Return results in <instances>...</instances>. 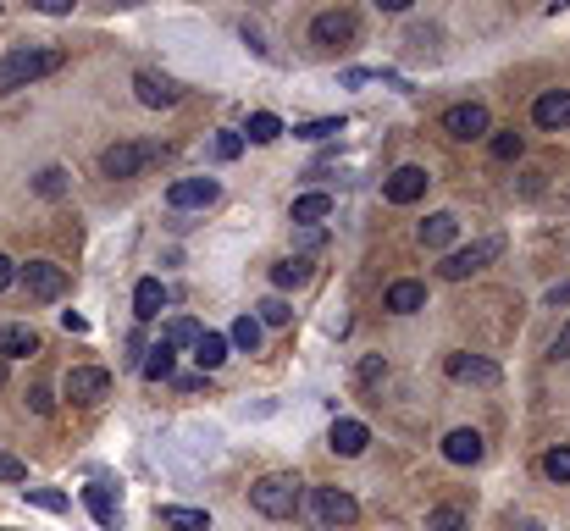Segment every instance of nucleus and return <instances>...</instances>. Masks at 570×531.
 <instances>
[{"instance_id": "473e14b6", "label": "nucleus", "mask_w": 570, "mask_h": 531, "mask_svg": "<svg viewBox=\"0 0 570 531\" xmlns=\"http://www.w3.org/2000/svg\"><path fill=\"white\" fill-rule=\"evenodd\" d=\"M288 316H294V310L272 294V299H261V316H255V321H261V327H288Z\"/></svg>"}, {"instance_id": "c756f323", "label": "nucleus", "mask_w": 570, "mask_h": 531, "mask_svg": "<svg viewBox=\"0 0 570 531\" xmlns=\"http://www.w3.org/2000/svg\"><path fill=\"white\" fill-rule=\"evenodd\" d=\"M23 498H28V504H39V509H50V515H61V509L72 504L67 493H56V487H23Z\"/></svg>"}, {"instance_id": "f8f14e48", "label": "nucleus", "mask_w": 570, "mask_h": 531, "mask_svg": "<svg viewBox=\"0 0 570 531\" xmlns=\"http://www.w3.org/2000/svg\"><path fill=\"white\" fill-rule=\"evenodd\" d=\"M443 133H454V139H482V133H493L487 128V106H449L443 111Z\"/></svg>"}, {"instance_id": "c85d7f7f", "label": "nucleus", "mask_w": 570, "mask_h": 531, "mask_svg": "<svg viewBox=\"0 0 570 531\" xmlns=\"http://www.w3.org/2000/svg\"><path fill=\"white\" fill-rule=\"evenodd\" d=\"M161 343H167V349H178V343H189V349H194V343H200V321H189V316L167 321V338H161Z\"/></svg>"}, {"instance_id": "f3484780", "label": "nucleus", "mask_w": 570, "mask_h": 531, "mask_svg": "<svg viewBox=\"0 0 570 531\" xmlns=\"http://www.w3.org/2000/svg\"><path fill=\"white\" fill-rule=\"evenodd\" d=\"M333 454H344V460H355V454H366V443H371V432H366V421H333Z\"/></svg>"}, {"instance_id": "4468645a", "label": "nucleus", "mask_w": 570, "mask_h": 531, "mask_svg": "<svg viewBox=\"0 0 570 531\" xmlns=\"http://www.w3.org/2000/svg\"><path fill=\"white\" fill-rule=\"evenodd\" d=\"M84 504H89V515H95L106 531H117V526H122V498L111 493L106 482H89V487H84Z\"/></svg>"}, {"instance_id": "7c9ffc66", "label": "nucleus", "mask_w": 570, "mask_h": 531, "mask_svg": "<svg viewBox=\"0 0 570 531\" xmlns=\"http://www.w3.org/2000/svg\"><path fill=\"white\" fill-rule=\"evenodd\" d=\"M299 139H338V133H344V117H321V122H305V128H294Z\"/></svg>"}, {"instance_id": "1a4fd4ad", "label": "nucleus", "mask_w": 570, "mask_h": 531, "mask_svg": "<svg viewBox=\"0 0 570 531\" xmlns=\"http://www.w3.org/2000/svg\"><path fill=\"white\" fill-rule=\"evenodd\" d=\"M216 177H178L167 189V205L172 211H200V205H216Z\"/></svg>"}, {"instance_id": "a18cd8bd", "label": "nucleus", "mask_w": 570, "mask_h": 531, "mask_svg": "<svg viewBox=\"0 0 570 531\" xmlns=\"http://www.w3.org/2000/svg\"><path fill=\"white\" fill-rule=\"evenodd\" d=\"M0 382H6V360H0Z\"/></svg>"}, {"instance_id": "a211bd4d", "label": "nucleus", "mask_w": 570, "mask_h": 531, "mask_svg": "<svg viewBox=\"0 0 570 531\" xmlns=\"http://www.w3.org/2000/svg\"><path fill=\"white\" fill-rule=\"evenodd\" d=\"M443 454H449V460L454 465H476V460H482V432H471V426H460V432H449V437H443Z\"/></svg>"}, {"instance_id": "72a5a7b5", "label": "nucleus", "mask_w": 570, "mask_h": 531, "mask_svg": "<svg viewBox=\"0 0 570 531\" xmlns=\"http://www.w3.org/2000/svg\"><path fill=\"white\" fill-rule=\"evenodd\" d=\"M216 161H238V155H244V133H216Z\"/></svg>"}, {"instance_id": "c9c22d12", "label": "nucleus", "mask_w": 570, "mask_h": 531, "mask_svg": "<svg viewBox=\"0 0 570 531\" xmlns=\"http://www.w3.org/2000/svg\"><path fill=\"white\" fill-rule=\"evenodd\" d=\"M543 471L554 476V482H570V449H548L543 454Z\"/></svg>"}, {"instance_id": "58836bf2", "label": "nucleus", "mask_w": 570, "mask_h": 531, "mask_svg": "<svg viewBox=\"0 0 570 531\" xmlns=\"http://www.w3.org/2000/svg\"><path fill=\"white\" fill-rule=\"evenodd\" d=\"M548 354H554V360H570V321H565V327H559V338L548 343Z\"/></svg>"}, {"instance_id": "39448f33", "label": "nucleus", "mask_w": 570, "mask_h": 531, "mask_svg": "<svg viewBox=\"0 0 570 531\" xmlns=\"http://www.w3.org/2000/svg\"><path fill=\"white\" fill-rule=\"evenodd\" d=\"M355 34H360L355 12H321L316 23H310V39H316L321 50H349V45H355Z\"/></svg>"}, {"instance_id": "e433bc0d", "label": "nucleus", "mask_w": 570, "mask_h": 531, "mask_svg": "<svg viewBox=\"0 0 570 531\" xmlns=\"http://www.w3.org/2000/svg\"><path fill=\"white\" fill-rule=\"evenodd\" d=\"M521 155V133H493V161H515Z\"/></svg>"}, {"instance_id": "79ce46f5", "label": "nucleus", "mask_w": 570, "mask_h": 531, "mask_svg": "<svg viewBox=\"0 0 570 531\" xmlns=\"http://www.w3.org/2000/svg\"><path fill=\"white\" fill-rule=\"evenodd\" d=\"M548 305H570V283H554V288H548Z\"/></svg>"}, {"instance_id": "6ab92c4d", "label": "nucleus", "mask_w": 570, "mask_h": 531, "mask_svg": "<svg viewBox=\"0 0 570 531\" xmlns=\"http://www.w3.org/2000/svg\"><path fill=\"white\" fill-rule=\"evenodd\" d=\"M161 305H167V288H161V277H144V283L133 288V316H139V321H155V316H161Z\"/></svg>"}, {"instance_id": "393cba45", "label": "nucleus", "mask_w": 570, "mask_h": 531, "mask_svg": "<svg viewBox=\"0 0 570 531\" xmlns=\"http://www.w3.org/2000/svg\"><path fill=\"white\" fill-rule=\"evenodd\" d=\"M299 283H310V260L305 255L277 260V266H272V288H299Z\"/></svg>"}, {"instance_id": "c03bdc74", "label": "nucleus", "mask_w": 570, "mask_h": 531, "mask_svg": "<svg viewBox=\"0 0 570 531\" xmlns=\"http://www.w3.org/2000/svg\"><path fill=\"white\" fill-rule=\"evenodd\" d=\"M510 531H543L537 520H510Z\"/></svg>"}, {"instance_id": "6e6552de", "label": "nucleus", "mask_w": 570, "mask_h": 531, "mask_svg": "<svg viewBox=\"0 0 570 531\" xmlns=\"http://www.w3.org/2000/svg\"><path fill=\"white\" fill-rule=\"evenodd\" d=\"M17 277H23V288L34 299H61V294H67V272H61L56 260H28Z\"/></svg>"}, {"instance_id": "dca6fc26", "label": "nucleus", "mask_w": 570, "mask_h": 531, "mask_svg": "<svg viewBox=\"0 0 570 531\" xmlns=\"http://www.w3.org/2000/svg\"><path fill=\"white\" fill-rule=\"evenodd\" d=\"M532 122L537 128H565L570 122V89H548V95H537Z\"/></svg>"}, {"instance_id": "aec40b11", "label": "nucleus", "mask_w": 570, "mask_h": 531, "mask_svg": "<svg viewBox=\"0 0 570 531\" xmlns=\"http://www.w3.org/2000/svg\"><path fill=\"white\" fill-rule=\"evenodd\" d=\"M288 216H294L299 227L327 222V216H333V194H299V200H294V211H288Z\"/></svg>"}, {"instance_id": "bb28decb", "label": "nucleus", "mask_w": 570, "mask_h": 531, "mask_svg": "<svg viewBox=\"0 0 570 531\" xmlns=\"http://www.w3.org/2000/svg\"><path fill=\"white\" fill-rule=\"evenodd\" d=\"M139 371H144V382H167V377H172V349H167V343H155V349H144Z\"/></svg>"}, {"instance_id": "f03ea898", "label": "nucleus", "mask_w": 570, "mask_h": 531, "mask_svg": "<svg viewBox=\"0 0 570 531\" xmlns=\"http://www.w3.org/2000/svg\"><path fill=\"white\" fill-rule=\"evenodd\" d=\"M250 504L261 509L266 520H288L299 509V476L294 471H272L250 487Z\"/></svg>"}, {"instance_id": "9d476101", "label": "nucleus", "mask_w": 570, "mask_h": 531, "mask_svg": "<svg viewBox=\"0 0 570 531\" xmlns=\"http://www.w3.org/2000/svg\"><path fill=\"white\" fill-rule=\"evenodd\" d=\"M106 393H111V371H100V366L67 371V399H72V404H100Z\"/></svg>"}, {"instance_id": "5701e85b", "label": "nucleus", "mask_w": 570, "mask_h": 531, "mask_svg": "<svg viewBox=\"0 0 570 531\" xmlns=\"http://www.w3.org/2000/svg\"><path fill=\"white\" fill-rule=\"evenodd\" d=\"M454 233H460V222H454L449 211H438V216H427V222H421V244H427V249L454 244Z\"/></svg>"}, {"instance_id": "4be33fe9", "label": "nucleus", "mask_w": 570, "mask_h": 531, "mask_svg": "<svg viewBox=\"0 0 570 531\" xmlns=\"http://www.w3.org/2000/svg\"><path fill=\"white\" fill-rule=\"evenodd\" d=\"M421 305H427V288H421V283H393L388 288V310H393V316H416Z\"/></svg>"}, {"instance_id": "20e7f679", "label": "nucleus", "mask_w": 570, "mask_h": 531, "mask_svg": "<svg viewBox=\"0 0 570 531\" xmlns=\"http://www.w3.org/2000/svg\"><path fill=\"white\" fill-rule=\"evenodd\" d=\"M155 155H161V144H111V150L100 155V172L106 177H139Z\"/></svg>"}, {"instance_id": "a878e982", "label": "nucleus", "mask_w": 570, "mask_h": 531, "mask_svg": "<svg viewBox=\"0 0 570 531\" xmlns=\"http://www.w3.org/2000/svg\"><path fill=\"white\" fill-rule=\"evenodd\" d=\"M227 349L255 354V349H261V321H255V316H238V321H233V332H227Z\"/></svg>"}, {"instance_id": "37998d69", "label": "nucleus", "mask_w": 570, "mask_h": 531, "mask_svg": "<svg viewBox=\"0 0 570 531\" xmlns=\"http://www.w3.org/2000/svg\"><path fill=\"white\" fill-rule=\"evenodd\" d=\"M12 283H17V266H12L6 255H0V288H12Z\"/></svg>"}, {"instance_id": "2eb2a0df", "label": "nucleus", "mask_w": 570, "mask_h": 531, "mask_svg": "<svg viewBox=\"0 0 570 531\" xmlns=\"http://www.w3.org/2000/svg\"><path fill=\"white\" fill-rule=\"evenodd\" d=\"M39 349V332L23 321H0V360H28Z\"/></svg>"}, {"instance_id": "a19ab883", "label": "nucleus", "mask_w": 570, "mask_h": 531, "mask_svg": "<svg viewBox=\"0 0 570 531\" xmlns=\"http://www.w3.org/2000/svg\"><path fill=\"white\" fill-rule=\"evenodd\" d=\"M61 327H67V332H89V321L78 316V310H61Z\"/></svg>"}, {"instance_id": "f704fd0d", "label": "nucleus", "mask_w": 570, "mask_h": 531, "mask_svg": "<svg viewBox=\"0 0 570 531\" xmlns=\"http://www.w3.org/2000/svg\"><path fill=\"white\" fill-rule=\"evenodd\" d=\"M39 194H45V200H56L61 189H67V172H61V166H45V172H39V183H34Z\"/></svg>"}, {"instance_id": "ddd939ff", "label": "nucleus", "mask_w": 570, "mask_h": 531, "mask_svg": "<svg viewBox=\"0 0 570 531\" xmlns=\"http://www.w3.org/2000/svg\"><path fill=\"white\" fill-rule=\"evenodd\" d=\"M133 95H139L150 111H167V106H178L183 89L172 78H161V72H139V78H133Z\"/></svg>"}, {"instance_id": "2f4dec72", "label": "nucleus", "mask_w": 570, "mask_h": 531, "mask_svg": "<svg viewBox=\"0 0 570 531\" xmlns=\"http://www.w3.org/2000/svg\"><path fill=\"white\" fill-rule=\"evenodd\" d=\"M427 531H465V515H460L454 504H438V509L427 515Z\"/></svg>"}, {"instance_id": "0eeeda50", "label": "nucleus", "mask_w": 570, "mask_h": 531, "mask_svg": "<svg viewBox=\"0 0 570 531\" xmlns=\"http://www.w3.org/2000/svg\"><path fill=\"white\" fill-rule=\"evenodd\" d=\"M310 504H316L321 526H355V520H360V504L344 493V487H316V498H310Z\"/></svg>"}, {"instance_id": "cd10ccee", "label": "nucleus", "mask_w": 570, "mask_h": 531, "mask_svg": "<svg viewBox=\"0 0 570 531\" xmlns=\"http://www.w3.org/2000/svg\"><path fill=\"white\" fill-rule=\"evenodd\" d=\"M244 133H250V144H272V139H283V122H277L272 111H255Z\"/></svg>"}, {"instance_id": "9b49d317", "label": "nucleus", "mask_w": 570, "mask_h": 531, "mask_svg": "<svg viewBox=\"0 0 570 531\" xmlns=\"http://www.w3.org/2000/svg\"><path fill=\"white\" fill-rule=\"evenodd\" d=\"M427 183H432L427 166H399V172H393L388 183H382V194H388L393 205H416L421 194H427Z\"/></svg>"}, {"instance_id": "423d86ee", "label": "nucleus", "mask_w": 570, "mask_h": 531, "mask_svg": "<svg viewBox=\"0 0 570 531\" xmlns=\"http://www.w3.org/2000/svg\"><path fill=\"white\" fill-rule=\"evenodd\" d=\"M443 371H449L454 382H471V388H499V377H504L487 354H449V360H443Z\"/></svg>"}, {"instance_id": "f257e3e1", "label": "nucleus", "mask_w": 570, "mask_h": 531, "mask_svg": "<svg viewBox=\"0 0 570 531\" xmlns=\"http://www.w3.org/2000/svg\"><path fill=\"white\" fill-rule=\"evenodd\" d=\"M61 67V50H12V56H0V95H12V89H28L34 78Z\"/></svg>"}, {"instance_id": "ea45409f", "label": "nucleus", "mask_w": 570, "mask_h": 531, "mask_svg": "<svg viewBox=\"0 0 570 531\" xmlns=\"http://www.w3.org/2000/svg\"><path fill=\"white\" fill-rule=\"evenodd\" d=\"M28 404H34V415H50V410H56V399H50L45 388H34V393H28Z\"/></svg>"}, {"instance_id": "4c0bfd02", "label": "nucleus", "mask_w": 570, "mask_h": 531, "mask_svg": "<svg viewBox=\"0 0 570 531\" xmlns=\"http://www.w3.org/2000/svg\"><path fill=\"white\" fill-rule=\"evenodd\" d=\"M0 476H6V482H28V465L12 460V454H0Z\"/></svg>"}, {"instance_id": "b1692460", "label": "nucleus", "mask_w": 570, "mask_h": 531, "mask_svg": "<svg viewBox=\"0 0 570 531\" xmlns=\"http://www.w3.org/2000/svg\"><path fill=\"white\" fill-rule=\"evenodd\" d=\"M194 360H200V371H216L227 360V338L222 332H200V343H194Z\"/></svg>"}, {"instance_id": "7ed1b4c3", "label": "nucleus", "mask_w": 570, "mask_h": 531, "mask_svg": "<svg viewBox=\"0 0 570 531\" xmlns=\"http://www.w3.org/2000/svg\"><path fill=\"white\" fill-rule=\"evenodd\" d=\"M493 255H504V238H482V244H471V249H454V255L443 260L438 272H443V283H465V277L482 272Z\"/></svg>"}, {"instance_id": "412c9836", "label": "nucleus", "mask_w": 570, "mask_h": 531, "mask_svg": "<svg viewBox=\"0 0 570 531\" xmlns=\"http://www.w3.org/2000/svg\"><path fill=\"white\" fill-rule=\"evenodd\" d=\"M161 526H167V531H211V515H205V509L167 504V509H161Z\"/></svg>"}]
</instances>
